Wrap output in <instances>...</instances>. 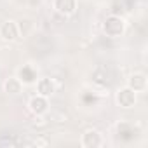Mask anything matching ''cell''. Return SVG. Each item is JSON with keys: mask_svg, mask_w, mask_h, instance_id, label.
<instances>
[{"mask_svg": "<svg viewBox=\"0 0 148 148\" xmlns=\"http://www.w3.org/2000/svg\"><path fill=\"white\" fill-rule=\"evenodd\" d=\"M117 99H119V105H120V106H124V108H131V106L136 103V92H134L131 87L122 89V91H119Z\"/></svg>", "mask_w": 148, "mask_h": 148, "instance_id": "6da1fadb", "label": "cell"}, {"mask_svg": "<svg viewBox=\"0 0 148 148\" xmlns=\"http://www.w3.org/2000/svg\"><path fill=\"white\" fill-rule=\"evenodd\" d=\"M129 87L134 92L145 91V87H146V77L143 75V73H134V75L131 77V80H129Z\"/></svg>", "mask_w": 148, "mask_h": 148, "instance_id": "7a4b0ae2", "label": "cell"}, {"mask_svg": "<svg viewBox=\"0 0 148 148\" xmlns=\"http://www.w3.org/2000/svg\"><path fill=\"white\" fill-rule=\"evenodd\" d=\"M5 91L7 92H12V94H16V92H19L21 91V82L18 80V79H9L7 82H5Z\"/></svg>", "mask_w": 148, "mask_h": 148, "instance_id": "3957f363", "label": "cell"}, {"mask_svg": "<svg viewBox=\"0 0 148 148\" xmlns=\"http://www.w3.org/2000/svg\"><path fill=\"white\" fill-rule=\"evenodd\" d=\"M30 106H32V110H33V112L42 113V112L45 110L47 103H45V99H44V98H33V99H32V103H30Z\"/></svg>", "mask_w": 148, "mask_h": 148, "instance_id": "277c9868", "label": "cell"}, {"mask_svg": "<svg viewBox=\"0 0 148 148\" xmlns=\"http://www.w3.org/2000/svg\"><path fill=\"white\" fill-rule=\"evenodd\" d=\"M52 82L49 80V79H44V80H40L38 82V91H40V94L42 96H47V94H51L52 92Z\"/></svg>", "mask_w": 148, "mask_h": 148, "instance_id": "5b68a950", "label": "cell"}]
</instances>
